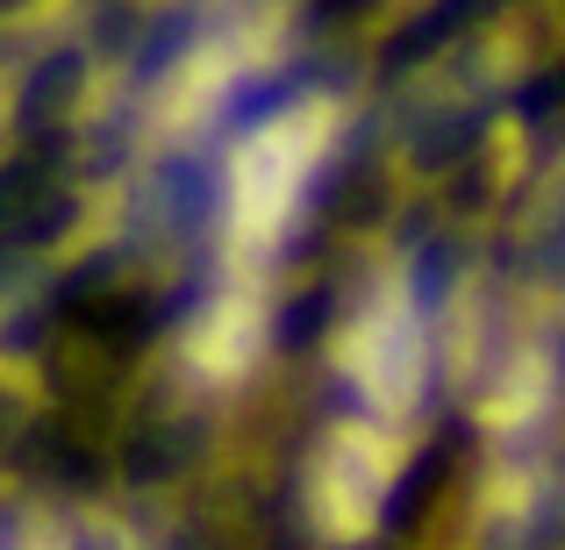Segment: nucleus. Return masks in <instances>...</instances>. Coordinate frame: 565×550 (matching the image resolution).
Returning a JSON list of instances; mask_svg holds the SVG:
<instances>
[{
  "label": "nucleus",
  "instance_id": "obj_3",
  "mask_svg": "<svg viewBox=\"0 0 565 550\" xmlns=\"http://www.w3.org/2000/svg\"><path fill=\"white\" fill-rule=\"evenodd\" d=\"M344 371L365 386V400H373L380 414H401L415 400V379H423V365H415V336L408 322H386V308L373 322H359V330L344 336Z\"/></svg>",
  "mask_w": 565,
  "mask_h": 550
},
{
  "label": "nucleus",
  "instance_id": "obj_1",
  "mask_svg": "<svg viewBox=\"0 0 565 550\" xmlns=\"http://www.w3.org/2000/svg\"><path fill=\"white\" fill-rule=\"evenodd\" d=\"M330 122L337 115L322 100H308V108L279 115L273 129H258L236 151V165H230V236L236 244H273L287 229L294 201H301V180L330 151Z\"/></svg>",
  "mask_w": 565,
  "mask_h": 550
},
{
  "label": "nucleus",
  "instance_id": "obj_4",
  "mask_svg": "<svg viewBox=\"0 0 565 550\" xmlns=\"http://www.w3.org/2000/svg\"><path fill=\"white\" fill-rule=\"evenodd\" d=\"M258 301H244V293H230V301H215V315L193 330V365L215 371V379H236L250 358H258Z\"/></svg>",
  "mask_w": 565,
  "mask_h": 550
},
{
  "label": "nucleus",
  "instance_id": "obj_2",
  "mask_svg": "<svg viewBox=\"0 0 565 550\" xmlns=\"http://www.w3.org/2000/svg\"><path fill=\"white\" fill-rule=\"evenodd\" d=\"M401 457L408 451H401V436H386V422H344L330 443H322V465H316V522H322V537H337V543L373 537Z\"/></svg>",
  "mask_w": 565,
  "mask_h": 550
}]
</instances>
